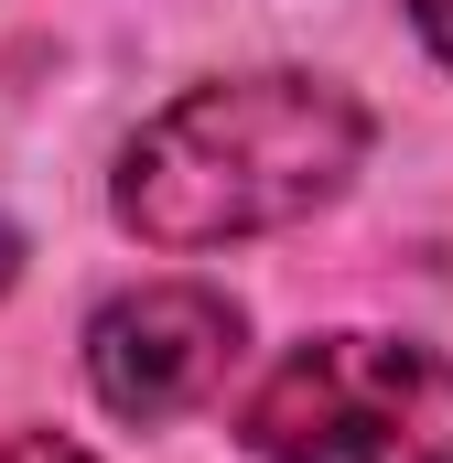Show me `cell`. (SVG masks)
Listing matches in <instances>:
<instances>
[{"instance_id":"obj_2","label":"cell","mask_w":453,"mask_h":463,"mask_svg":"<svg viewBox=\"0 0 453 463\" xmlns=\"http://www.w3.org/2000/svg\"><path fill=\"white\" fill-rule=\"evenodd\" d=\"M259 463H453V355L410 335H313L248 399Z\"/></svg>"},{"instance_id":"obj_1","label":"cell","mask_w":453,"mask_h":463,"mask_svg":"<svg viewBox=\"0 0 453 463\" xmlns=\"http://www.w3.org/2000/svg\"><path fill=\"white\" fill-rule=\"evenodd\" d=\"M367 109L345 98L335 76H303V65H259V76H217V87H184L162 118H140L119 140V227L162 259H195V248H237V237L303 227L324 216L356 162H367Z\"/></svg>"},{"instance_id":"obj_3","label":"cell","mask_w":453,"mask_h":463,"mask_svg":"<svg viewBox=\"0 0 453 463\" xmlns=\"http://www.w3.org/2000/svg\"><path fill=\"white\" fill-rule=\"evenodd\" d=\"M237 355H248V313L217 280H140V291L98 302V324H87V388L151 431V420L206 410Z\"/></svg>"},{"instance_id":"obj_5","label":"cell","mask_w":453,"mask_h":463,"mask_svg":"<svg viewBox=\"0 0 453 463\" xmlns=\"http://www.w3.org/2000/svg\"><path fill=\"white\" fill-rule=\"evenodd\" d=\"M0 463H98V453H76V442H54V431H33V442H11Z\"/></svg>"},{"instance_id":"obj_4","label":"cell","mask_w":453,"mask_h":463,"mask_svg":"<svg viewBox=\"0 0 453 463\" xmlns=\"http://www.w3.org/2000/svg\"><path fill=\"white\" fill-rule=\"evenodd\" d=\"M410 22H421V43L453 65V0H410Z\"/></svg>"}]
</instances>
